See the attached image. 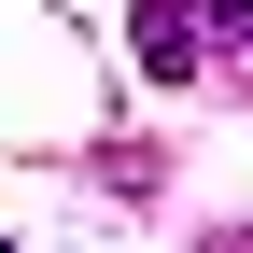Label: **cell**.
<instances>
[{"mask_svg": "<svg viewBox=\"0 0 253 253\" xmlns=\"http://www.w3.org/2000/svg\"><path fill=\"white\" fill-rule=\"evenodd\" d=\"M126 56H141L155 84H197V56H211V0H126Z\"/></svg>", "mask_w": 253, "mask_h": 253, "instance_id": "obj_1", "label": "cell"}, {"mask_svg": "<svg viewBox=\"0 0 253 253\" xmlns=\"http://www.w3.org/2000/svg\"><path fill=\"white\" fill-rule=\"evenodd\" d=\"M225 56H239V84H253V28H239V42H225Z\"/></svg>", "mask_w": 253, "mask_h": 253, "instance_id": "obj_2", "label": "cell"}, {"mask_svg": "<svg viewBox=\"0 0 253 253\" xmlns=\"http://www.w3.org/2000/svg\"><path fill=\"white\" fill-rule=\"evenodd\" d=\"M211 253H253V239H211Z\"/></svg>", "mask_w": 253, "mask_h": 253, "instance_id": "obj_3", "label": "cell"}, {"mask_svg": "<svg viewBox=\"0 0 253 253\" xmlns=\"http://www.w3.org/2000/svg\"><path fill=\"white\" fill-rule=\"evenodd\" d=\"M0 253H14V239H0Z\"/></svg>", "mask_w": 253, "mask_h": 253, "instance_id": "obj_4", "label": "cell"}]
</instances>
